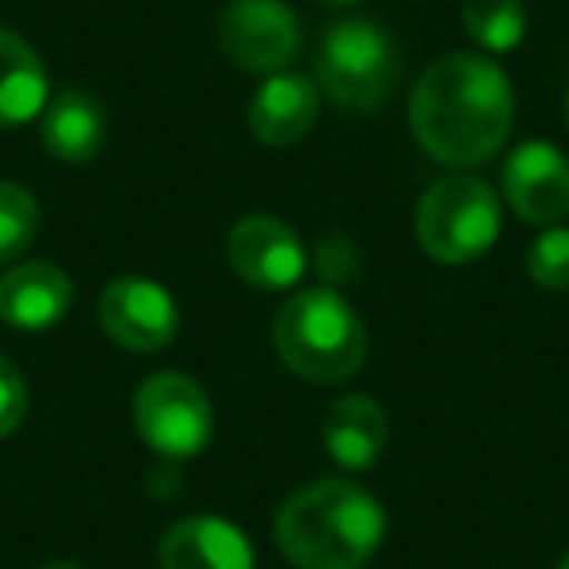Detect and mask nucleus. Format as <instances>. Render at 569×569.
I'll use <instances>...</instances> for the list:
<instances>
[{
  "label": "nucleus",
  "mask_w": 569,
  "mask_h": 569,
  "mask_svg": "<svg viewBox=\"0 0 569 569\" xmlns=\"http://www.w3.org/2000/svg\"><path fill=\"white\" fill-rule=\"evenodd\" d=\"M515 126V90L503 67L472 51L441 56L418 74L410 94V129L426 157L445 168L491 160Z\"/></svg>",
  "instance_id": "nucleus-1"
},
{
  "label": "nucleus",
  "mask_w": 569,
  "mask_h": 569,
  "mask_svg": "<svg viewBox=\"0 0 569 569\" xmlns=\"http://www.w3.org/2000/svg\"><path fill=\"white\" fill-rule=\"evenodd\" d=\"M273 538L297 569H363L387 538V511L367 488L328 476L277 507Z\"/></svg>",
  "instance_id": "nucleus-2"
},
{
  "label": "nucleus",
  "mask_w": 569,
  "mask_h": 569,
  "mask_svg": "<svg viewBox=\"0 0 569 569\" xmlns=\"http://www.w3.org/2000/svg\"><path fill=\"white\" fill-rule=\"evenodd\" d=\"M273 348L297 379L336 387L363 371L367 325L348 297L317 284L281 305L273 320Z\"/></svg>",
  "instance_id": "nucleus-3"
},
{
  "label": "nucleus",
  "mask_w": 569,
  "mask_h": 569,
  "mask_svg": "<svg viewBox=\"0 0 569 569\" xmlns=\"http://www.w3.org/2000/svg\"><path fill=\"white\" fill-rule=\"evenodd\" d=\"M317 87L348 113H375L398 87V48L382 24L348 17L325 28L317 43Z\"/></svg>",
  "instance_id": "nucleus-4"
},
{
  "label": "nucleus",
  "mask_w": 569,
  "mask_h": 569,
  "mask_svg": "<svg viewBox=\"0 0 569 569\" xmlns=\"http://www.w3.org/2000/svg\"><path fill=\"white\" fill-rule=\"evenodd\" d=\"M499 196L476 176H445L418 203V242L441 266H468L499 238Z\"/></svg>",
  "instance_id": "nucleus-5"
},
{
  "label": "nucleus",
  "mask_w": 569,
  "mask_h": 569,
  "mask_svg": "<svg viewBox=\"0 0 569 569\" xmlns=\"http://www.w3.org/2000/svg\"><path fill=\"white\" fill-rule=\"evenodd\" d=\"M133 426L164 460H188L211 445L214 410L207 390L180 371H157L137 387Z\"/></svg>",
  "instance_id": "nucleus-6"
},
{
  "label": "nucleus",
  "mask_w": 569,
  "mask_h": 569,
  "mask_svg": "<svg viewBox=\"0 0 569 569\" xmlns=\"http://www.w3.org/2000/svg\"><path fill=\"white\" fill-rule=\"evenodd\" d=\"M214 43L238 71L277 74L301 56L305 28L284 0H230L214 20Z\"/></svg>",
  "instance_id": "nucleus-7"
},
{
  "label": "nucleus",
  "mask_w": 569,
  "mask_h": 569,
  "mask_svg": "<svg viewBox=\"0 0 569 569\" xmlns=\"http://www.w3.org/2000/svg\"><path fill=\"white\" fill-rule=\"evenodd\" d=\"M98 320L118 348L137 356L164 351L180 332V309L152 277H113L98 297Z\"/></svg>",
  "instance_id": "nucleus-8"
},
{
  "label": "nucleus",
  "mask_w": 569,
  "mask_h": 569,
  "mask_svg": "<svg viewBox=\"0 0 569 569\" xmlns=\"http://www.w3.org/2000/svg\"><path fill=\"white\" fill-rule=\"evenodd\" d=\"M227 258L234 273L261 293L293 289L309 269L301 234L277 214H242L227 234Z\"/></svg>",
  "instance_id": "nucleus-9"
},
{
  "label": "nucleus",
  "mask_w": 569,
  "mask_h": 569,
  "mask_svg": "<svg viewBox=\"0 0 569 569\" xmlns=\"http://www.w3.org/2000/svg\"><path fill=\"white\" fill-rule=\"evenodd\" d=\"M503 199L522 222L553 227L569 214V160L558 144L527 141L503 160Z\"/></svg>",
  "instance_id": "nucleus-10"
},
{
  "label": "nucleus",
  "mask_w": 569,
  "mask_h": 569,
  "mask_svg": "<svg viewBox=\"0 0 569 569\" xmlns=\"http://www.w3.org/2000/svg\"><path fill=\"white\" fill-rule=\"evenodd\" d=\"M320 118V87L312 74L277 71L266 74L246 106V126L269 149H289L305 141Z\"/></svg>",
  "instance_id": "nucleus-11"
},
{
  "label": "nucleus",
  "mask_w": 569,
  "mask_h": 569,
  "mask_svg": "<svg viewBox=\"0 0 569 569\" xmlns=\"http://www.w3.org/2000/svg\"><path fill=\"white\" fill-rule=\"evenodd\" d=\"M74 284L56 261H17L0 277V325L17 332L56 328L71 312Z\"/></svg>",
  "instance_id": "nucleus-12"
},
{
  "label": "nucleus",
  "mask_w": 569,
  "mask_h": 569,
  "mask_svg": "<svg viewBox=\"0 0 569 569\" xmlns=\"http://www.w3.org/2000/svg\"><path fill=\"white\" fill-rule=\"evenodd\" d=\"M157 558L164 569H253V546L219 515H191L160 535Z\"/></svg>",
  "instance_id": "nucleus-13"
},
{
  "label": "nucleus",
  "mask_w": 569,
  "mask_h": 569,
  "mask_svg": "<svg viewBox=\"0 0 569 569\" xmlns=\"http://www.w3.org/2000/svg\"><path fill=\"white\" fill-rule=\"evenodd\" d=\"M325 449L343 472H367L387 452L390 421L371 395H343L325 410L320 421Z\"/></svg>",
  "instance_id": "nucleus-14"
},
{
  "label": "nucleus",
  "mask_w": 569,
  "mask_h": 569,
  "mask_svg": "<svg viewBox=\"0 0 569 569\" xmlns=\"http://www.w3.org/2000/svg\"><path fill=\"white\" fill-rule=\"evenodd\" d=\"M40 137L43 149L63 164H90V160H98V152L106 149V137H110L106 106L90 90H59L48 102V110L40 113Z\"/></svg>",
  "instance_id": "nucleus-15"
},
{
  "label": "nucleus",
  "mask_w": 569,
  "mask_h": 569,
  "mask_svg": "<svg viewBox=\"0 0 569 569\" xmlns=\"http://www.w3.org/2000/svg\"><path fill=\"white\" fill-rule=\"evenodd\" d=\"M48 102L51 82L40 51L12 28H0V129L28 126L48 110Z\"/></svg>",
  "instance_id": "nucleus-16"
},
{
  "label": "nucleus",
  "mask_w": 569,
  "mask_h": 569,
  "mask_svg": "<svg viewBox=\"0 0 569 569\" xmlns=\"http://www.w3.org/2000/svg\"><path fill=\"white\" fill-rule=\"evenodd\" d=\"M460 24L483 51H515L527 36V9L522 0H465Z\"/></svg>",
  "instance_id": "nucleus-17"
},
{
  "label": "nucleus",
  "mask_w": 569,
  "mask_h": 569,
  "mask_svg": "<svg viewBox=\"0 0 569 569\" xmlns=\"http://www.w3.org/2000/svg\"><path fill=\"white\" fill-rule=\"evenodd\" d=\"M40 234V203L17 180H0V266H17Z\"/></svg>",
  "instance_id": "nucleus-18"
},
{
  "label": "nucleus",
  "mask_w": 569,
  "mask_h": 569,
  "mask_svg": "<svg viewBox=\"0 0 569 569\" xmlns=\"http://www.w3.org/2000/svg\"><path fill=\"white\" fill-rule=\"evenodd\" d=\"M527 273L542 289H569V227H546L527 250Z\"/></svg>",
  "instance_id": "nucleus-19"
},
{
  "label": "nucleus",
  "mask_w": 569,
  "mask_h": 569,
  "mask_svg": "<svg viewBox=\"0 0 569 569\" xmlns=\"http://www.w3.org/2000/svg\"><path fill=\"white\" fill-rule=\"evenodd\" d=\"M28 418V382L9 356H0V441L12 437Z\"/></svg>",
  "instance_id": "nucleus-20"
},
{
  "label": "nucleus",
  "mask_w": 569,
  "mask_h": 569,
  "mask_svg": "<svg viewBox=\"0 0 569 569\" xmlns=\"http://www.w3.org/2000/svg\"><path fill=\"white\" fill-rule=\"evenodd\" d=\"M312 4H325V9H348V4H359V0H312Z\"/></svg>",
  "instance_id": "nucleus-21"
},
{
  "label": "nucleus",
  "mask_w": 569,
  "mask_h": 569,
  "mask_svg": "<svg viewBox=\"0 0 569 569\" xmlns=\"http://www.w3.org/2000/svg\"><path fill=\"white\" fill-rule=\"evenodd\" d=\"M40 569H82V566H74V561H48V566H40Z\"/></svg>",
  "instance_id": "nucleus-22"
},
{
  "label": "nucleus",
  "mask_w": 569,
  "mask_h": 569,
  "mask_svg": "<svg viewBox=\"0 0 569 569\" xmlns=\"http://www.w3.org/2000/svg\"><path fill=\"white\" fill-rule=\"evenodd\" d=\"M558 569H569V550H566V558L558 561Z\"/></svg>",
  "instance_id": "nucleus-23"
},
{
  "label": "nucleus",
  "mask_w": 569,
  "mask_h": 569,
  "mask_svg": "<svg viewBox=\"0 0 569 569\" xmlns=\"http://www.w3.org/2000/svg\"><path fill=\"white\" fill-rule=\"evenodd\" d=\"M566 121H569V94H566Z\"/></svg>",
  "instance_id": "nucleus-24"
}]
</instances>
